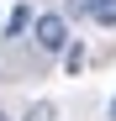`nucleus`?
I'll return each instance as SVG.
<instances>
[{"label":"nucleus","mask_w":116,"mask_h":121,"mask_svg":"<svg viewBox=\"0 0 116 121\" xmlns=\"http://www.w3.org/2000/svg\"><path fill=\"white\" fill-rule=\"evenodd\" d=\"M90 21H100V26H116V0H95V16Z\"/></svg>","instance_id":"obj_3"},{"label":"nucleus","mask_w":116,"mask_h":121,"mask_svg":"<svg viewBox=\"0 0 116 121\" xmlns=\"http://www.w3.org/2000/svg\"><path fill=\"white\" fill-rule=\"evenodd\" d=\"M0 121H5V111H0Z\"/></svg>","instance_id":"obj_8"},{"label":"nucleus","mask_w":116,"mask_h":121,"mask_svg":"<svg viewBox=\"0 0 116 121\" xmlns=\"http://www.w3.org/2000/svg\"><path fill=\"white\" fill-rule=\"evenodd\" d=\"M69 16H95V0H63V21Z\"/></svg>","instance_id":"obj_5"},{"label":"nucleus","mask_w":116,"mask_h":121,"mask_svg":"<svg viewBox=\"0 0 116 121\" xmlns=\"http://www.w3.org/2000/svg\"><path fill=\"white\" fill-rule=\"evenodd\" d=\"M63 69H69V74H79V69H85V42H69V53H63Z\"/></svg>","instance_id":"obj_4"},{"label":"nucleus","mask_w":116,"mask_h":121,"mask_svg":"<svg viewBox=\"0 0 116 121\" xmlns=\"http://www.w3.org/2000/svg\"><path fill=\"white\" fill-rule=\"evenodd\" d=\"M21 121H53V105H48V100H37V105H27Z\"/></svg>","instance_id":"obj_6"},{"label":"nucleus","mask_w":116,"mask_h":121,"mask_svg":"<svg viewBox=\"0 0 116 121\" xmlns=\"http://www.w3.org/2000/svg\"><path fill=\"white\" fill-rule=\"evenodd\" d=\"M111 121H116V100H111Z\"/></svg>","instance_id":"obj_7"},{"label":"nucleus","mask_w":116,"mask_h":121,"mask_svg":"<svg viewBox=\"0 0 116 121\" xmlns=\"http://www.w3.org/2000/svg\"><path fill=\"white\" fill-rule=\"evenodd\" d=\"M32 21H37V16H32V5H16V11L5 16V37H21V32H27Z\"/></svg>","instance_id":"obj_2"},{"label":"nucleus","mask_w":116,"mask_h":121,"mask_svg":"<svg viewBox=\"0 0 116 121\" xmlns=\"http://www.w3.org/2000/svg\"><path fill=\"white\" fill-rule=\"evenodd\" d=\"M32 37H37L42 53H69V21H63V11H42L32 21Z\"/></svg>","instance_id":"obj_1"}]
</instances>
